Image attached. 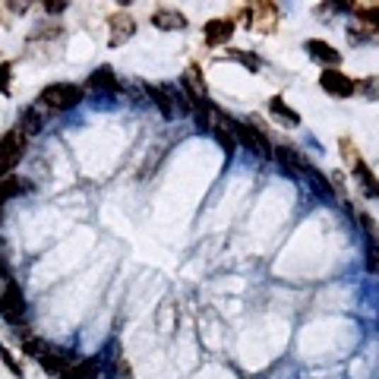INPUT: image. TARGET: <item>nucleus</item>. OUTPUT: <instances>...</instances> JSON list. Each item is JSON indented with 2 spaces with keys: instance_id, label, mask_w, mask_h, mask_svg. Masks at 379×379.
Segmentation results:
<instances>
[{
  "instance_id": "nucleus-1",
  "label": "nucleus",
  "mask_w": 379,
  "mask_h": 379,
  "mask_svg": "<svg viewBox=\"0 0 379 379\" xmlns=\"http://www.w3.org/2000/svg\"><path fill=\"white\" fill-rule=\"evenodd\" d=\"M79 101H83V86L76 83H51L38 95V105H45L47 111H66V107H76Z\"/></svg>"
},
{
  "instance_id": "nucleus-2",
  "label": "nucleus",
  "mask_w": 379,
  "mask_h": 379,
  "mask_svg": "<svg viewBox=\"0 0 379 379\" xmlns=\"http://www.w3.org/2000/svg\"><path fill=\"white\" fill-rule=\"evenodd\" d=\"M234 133H237V146H243L247 152L260 155V158H272L275 155V146L269 142V136L253 124V120H234Z\"/></svg>"
},
{
  "instance_id": "nucleus-3",
  "label": "nucleus",
  "mask_w": 379,
  "mask_h": 379,
  "mask_svg": "<svg viewBox=\"0 0 379 379\" xmlns=\"http://www.w3.org/2000/svg\"><path fill=\"white\" fill-rule=\"evenodd\" d=\"M25 142H29V136H25L23 130H6L4 136H0V174H13V168L23 161L25 155Z\"/></svg>"
},
{
  "instance_id": "nucleus-4",
  "label": "nucleus",
  "mask_w": 379,
  "mask_h": 379,
  "mask_svg": "<svg viewBox=\"0 0 379 379\" xmlns=\"http://www.w3.org/2000/svg\"><path fill=\"white\" fill-rule=\"evenodd\" d=\"M0 320H6L10 326L25 322V297L16 281H6L4 291H0Z\"/></svg>"
},
{
  "instance_id": "nucleus-5",
  "label": "nucleus",
  "mask_w": 379,
  "mask_h": 379,
  "mask_svg": "<svg viewBox=\"0 0 379 379\" xmlns=\"http://www.w3.org/2000/svg\"><path fill=\"white\" fill-rule=\"evenodd\" d=\"M107 45L111 47H120V45H127L133 35H136V19L130 16V13H124V10H117V13H111L107 16Z\"/></svg>"
},
{
  "instance_id": "nucleus-6",
  "label": "nucleus",
  "mask_w": 379,
  "mask_h": 379,
  "mask_svg": "<svg viewBox=\"0 0 379 379\" xmlns=\"http://www.w3.org/2000/svg\"><path fill=\"white\" fill-rule=\"evenodd\" d=\"M76 361H79V357L70 354V351H64V348H45V354L38 357V363H42L45 373H51V376H57V379H64L66 373H70V367Z\"/></svg>"
},
{
  "instance_id": "nucleus-7",
  "label": "nucleus",
  "mask_w": 379,
  "mask_h": 379,
  "mask_svg": "<svg viewBox=\"0 0 379 379\" xmlns=\"http://www.w3.org/2000/svg\"><path fill=\"white\" fill-rule=\"evenodd\" d=\"M320 89L329 92V95H335V98H351V95L357 92V83L348 76V73H342V70H322Z\"/></svg>"
},
{
  "instance_id": "nucleus-8",
  "label": "nucleus",
  "mask_w": 379,
  "mask_h": 379,
  "mask_svg": "<svg viewBox=\"0 0 379 379\" xmlns=\"http://www.w3.org/2000/svg\"><path fill=\"white\" fill-rule=\"evenodd\" d=\"M240 16H247L250 29H260V32H269L279 19V6L272 4H253V6H243Z\"/></svg>"
},
{
  "instance_id": "nucleus-9",
  "label": "nucleus",
  "mask_w": 379,
  "mask_h": 379,
  "mask_svg": "<svg viewBox=\"0 0 379 379\" xmlns=\"http://www.w3.org/2000/svg\"><path fill=\"white\" fill-rule=\"evenodd\" d=\"M231 35H234V19L231 16H228V19H209V23L202 25V38H206L209 47L228 45V42H231Z\"/></svg>"
},
{
  "instance_id": "nucleus-10",
  "label": "nucleus",
  "mask_w": 379,
  "mask_h": 379,
  "mask_svg": "<svg viewBox=\"0 0 379 379\" xmlns=\"http://www.w3.org/2000/svg\"><path fill=\"white\" fill-rule=\"evenodd\" d=\"M89 89L95 92H107V95H120L127 89L124 83H120L117 76H114V70L107 64H101V66H95V70L89 73Z\"/></svg>"
},
{
  "instance_id": "nucleus-11",
  "label": "nucleus",
  "mask_w": 379,
  "mask_h": 379,
  "mask_svg": "<svg viewBox=\"0 0 379 379\" xmlns=\"http://www.w3.org/2000/svg\"><path fill=\"white\" fill-rule=\"evenodd\" d=\"M47 124V107L45 105H29L19 111V130L25 133V136H35V133H42Z\"/></svg>"
},
{
  "instance_id": "nucleus-12",
  "label": "nucleus",
  "mask_w": 379,
  "mask_h": 379,
  "mask_svg": "<svg viewBox=\"0 0 379 379\" xmlns=\"http://www.w3.org/2000/svg\"><path fill=\"white\" fill-rule=\"evenodd\" d=\"M146 98L152 101L168 120L177 114V105H174V86H146Z\"/></svg>"
},
{
  "instance_id": "nucleus-13",
  "label": "nucleus",
  "mask_w": 379,
  "mask_h": 379,
  "mask_svg": "<svg viewBox=\"0 0 379 379\" xmlns=\"http://www.w3.org/2000/svg\"><path fill=\"white\" fill-rule=\"evenodd\" d=\"M307 51H310V57L320 60L326 70H338V64H342V54H338L329 42H322V38H310V42H307Z\"/></svg>"
},
{
  "instance_id": "nucleus-14",
  "label": "nucleus",
  "mask_w": 379,
  "mask_h": 379,
  "mask_svg": "<svg viewBox=\"0 0 379 379\" xmlns=\"http://www.w3.org/2000/svg\"><path fill=\"white\" fill-rule=\"evenodd\" d=\"M152 25L158 32H180L187 29V16L180 10H171V6H161V10L152 13Z\"/></svg>"
},
{
  "instance_id": "nucleus-15",
  "label": "nucleus",
  "mask_w": 379,
  "mask_h": 379,
  "mask_svg": "<svg viewBox=\"0 0 379 379\" xmlns=\"http://www.w3.org/2000/svg\"><path fill=\"white\" fill-rule=\"evenodd\" d=\"M269 114H272V117L279 120L281 127H288V130H294V127H301V114H297L294 107H291L288 101L281 98V95H275V98H269Z\"/></svg>"
},
{
  "instance_id": "nucleus-16",
  "label": "nucleus",
  "mask_w": 379,
  "mask_h": 379,
  "mask_svg": "<svg viewBox=\"0 0 379 379\" xmlns=\"http://www.w3.org/2000/svg\"><path fill=\"white\" fill-rule=\"evenodd\" d=\"M351 171H354V180H357V187L363 190V196H370V199H379V180H376V174L370 171V165L367 161H354L351 165Z\"/></svg>"
},
{
  "instance_id": "nucleus-17",
  "label": "nucleus",
  "mask_w": 379,
  "mask_h": 379,
  "mask_svg": "<svg viewBox=\"0 0 379 379\" xmlns=\"http://www.w3.org/2000/svg\"><path fill=\"white\" fill-rule=\"evenodd\" d=\"M303 177H307V184L316 190V196H320V199H326V202H335V187H332V180L326 177V174L322 171H316L313 165L307 168V171H303Z\"/></svg>"
},
{
  "instance_id": "nucleus-18",
  "label": "nucleus",
  "mask_w": 379,
  "mask_h": 379,
  "mask_svg": "<svg viewBox=\"0 0 379 379\" xmlns=\"http://www.w3.org/2000/svg\"><path fill=\"white\" fill-rule=\"evenodd\" d=\"M25 190H29L25 177H19V174H0V206L16 199V196H23Z\"/></svg>"
},
{
  "instance_id": "nucleus-19",
  "label": "nucleus",
  "mask_w": 379,
  "mask_h": 379,
  "mask_svg": "<svg viewBox=\"0 0 379 379\" xmlns=\"http://www.w3.org/2000/svg\"><path fill=\"white\" fill-rule=\"evenodd\" d=\"M98 367H101L98 357H83V361L73 363L70 373H66L64 379H98Z\"/></svg>"
},
{
  "instance_id": "nucleus-20",
  "label": "nucleus",
  "mask_w": 379,
  "mask_h": 379,
  "mask_svg": "<svg viewBox=\"0 0 379 379\" xmlns=\"http://www.w3.org/2000/svg\"><path fill=\"white\" fill-rule=\"evenodd\" d=\"M354 19H361L367 32H379V6H354Z\"/></svg>"
},
{
  "instance_id": "nucleus-21",
  "label": "nucleus",
  "mask_w": 379,
  "mask_h": 379,
  "mask_svg": "<svg viewBox=\"0 0 379 379\" xmlns=\"http://www.w3.org/2000/svg\"><path fill=\"white\" fill-rule=\"evenodd\" d=\"M228 57H231V60H237V64H243V66H247L250 73H256V70H260V66H262V60L256 57V54H250V51H240V47H231V51H228Z\"/></svg>"
},
{
  "instance_id": "nucleus-22",
  "label": "nucleus",
  "mask_w": 379,
  "mask_h": 379,
  "mask_svg": "<svg viewBox=\"0 0 379 379\" xmlns=\"http://www.w3.org/2000/svg\"><path fill=\"white\" fill-rule=\"evenodd\" d=\"M0 279L4 281H16L13 279V266H10V243L0 237Z\"/></svg>"
},
{
  "instance_id": "nucleus-23",
  "label": "nucleus",
  "mask_w": 379,
  "mask_h": 379,
  "mask_svg": "<svg viewBox=\"0 0 379 379\" xmlns=\"http://www.w3.org/2000/svg\"><path fill=\"white\" fill-rule=\"evenodd\" d=\"M357 92H363L370 101H379V79L376 76H367L363 83H357Z\"/></svg>"
},
{
  "instance_id": "nucleus-24",
  "label": "nucleus",
  "mask_w": 379,
  "mask_h": 379,
  "mask_svg": "<svg viewBox=\"0 0 379 379\" xmlns=\"http://www.w3.org/2000/svg\"><path fill=\"white\" fill-rule=\"evenodd\" d=\"M10 86H13V66L6 60H0V95H10Z\"/></svg>"
},
{
  "instance_id": "nucleus-25",
  "label": "nucleus",
  "mask_w": 379,
  "mask_h": 379,
  "mask_svg": "<svg viewBox=\"0 0 379 379\" xmlns=\"http://www.w3.org/2000/svg\"><path fill=\"white\" fill-rule=\"evenodd\" d=\"M0 361H4L6 367H10V373L23 376V367H19V363H16V357H13V354H10V351H6V348H0Z\"/></svg>"
},
{
  "instance_id": "nucleus-26",
  "label": "nucleus",
  "mask_w": 379,
  "mask_h": 379,
  "mask_svg": "<svg viewBox=\"0 0 379 379\" xmlns=\"http://www.w3.org/2000/svg\"><path fill=\"white\" fill-rule=\"evenodd\" d=\"M64 10H66V4H45V13H54V16L64 13Z\"/></svg>"
},
{
  "instance_id": "nucleus-27",
  "label": "nucleus",
  "mask_w": 379,
  "mask_h": 379,
  "mask_svg": "<svg viewBox=\"0 0 379 379\" xmlns=\"http://www.w3.org/2000/svg\"><path fill=\"white\" fill-rule=\"evenodd\" d=\"M0 225H4V206H0Z\"/></svg>"
}]
</instances>
